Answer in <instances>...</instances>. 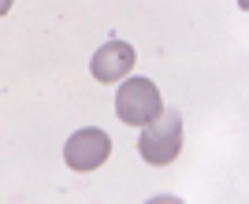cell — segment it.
<instances>
[{"instance_id":"obj_5","label":"cell","mask_w":249,"mask_h":204,"mask_svg":"<svg viewBox=\"0 0 249 204\" xmlns=\"http://www.w3.org/2000/svg\"><path fill=\"white\" fill-rule=\"evenodd\" d=\"M11 11V0H0V15H8Z\"/></svg>"},{"instance_id":"obj_2","label":"cell","mask_w":249,"mask_h":204,"mask_svg":"<svg viewBox=\"0 0 249 204\" xmlns=\"http://www.w3.org/2000/svg\"><path fill=\"white\" fill-rule=\"evenodd\" d=\"M164 101H160V89L156 82L149 78H126L115 93V115L126 122V126H149V122L160 115Z\"/></svg>"},{"instance_id":"obj_1","label":"cell","mask_w":249,"mask_h":204,"mask_svg":"<svg viewBox=\"0 0 249 204\" xmlns=\"http://www.w3.org/2000/svg\"><path fill=\"white\" fill-rule=\"evenodd\" d=\"M142 130L145 134L138 137V153H142L145 163L164 167V163H171L182 153V115L175 108H160V115L149 126H142Z\"/></svg>"},{"instance_id":"obj_3","label":"cell","mask_w":249,"mask_h":204,"mask_svg":"<svg viewBox=\"0 0 249 204\" xmlns=\"http://www.w3.org/2000/svg\"><path fill=\"white\" fill-rule=\"evenodd\" d=\"M108 156H112V137L104 130H97V126H82V130L71 134L67 145H63V160H67V167H74V171H97Z\"/></svg>"},{"instance_id":"obj_4","label":"cell","mask_w":249,"mask_h":204,"mask_svg":"<svg viewBox=\"0 0 249 204\" xmlns=\"http://www.w3.org/2000/svg\"><path fill=\"white\" fill-rule=\"evenodd\" d=\"M130 67H134V49H130L126 41H108V45H101V49L93 52V63H89L93 78L104 82V85L126 78Z\"/></svg>"}]
</instances>
